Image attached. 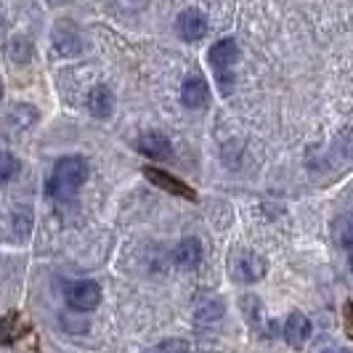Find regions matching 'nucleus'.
<instances>
[{"mask_svg":"<svg viewBox=\"0 0 353 353\" xmlns=\"http://www.w3.org/2000/svg\"><path fill=\"white\" fill-rule=\"evenodd\" d=\"M88 162L83 157H61L53 168L51 178L46 183V192L53 199H72L80 192V186L88 181Z\"/></svg>","mask_w":353,"mask_h":353,"instance_id":"1","label":"nucleus"},{"mask_svg":"<svg viewBox=\"0 0 353 353\" xmlns=\"http://www.w3.org/2000/svg\"><path fill=\"white\" fill-rule=\"evenodd\" d=\"M64 298H67L70 308H74V311H93L101 303V287H99V282H90V279L72 282L67 284Z\"/></svg>","mask_w":353,"mask_h":353,"instance_id":"2","label":"nucleus"},{"mask_svg":"<svg viewBox=\"0 0 353 353\" xmlns=\"http://www.w3.org/2000/svg\"><path fill=\"white\" fill-rule=\"evenodd\" d=\"M208 61H210V67L215 70V74H231L234 72V64L239 61V46H236V40H218V43H212L210 51H208Z\"/></svg>","mask_w":353,"mask_h":353,"instance_id":"3","label":"nucleus"},{"mask_svg":"<svg viewBox=\"0 0 353 353\" xmlns=\"http://www.w3.org/2000/svg\"><path fill=\"white\" fill-rule=\"evenodd\" d=\"M176 30L183 40L196 43V40H202L205 32H208V17L199 8H183L176 19Z\"/></svg>","mask_w":353,"mask_h":353,"instance_id":"4","label":"nucleus"},{"mask_svg":"<svg viewBox=\"0 0 353 353\" xmlns=\"http://www.w3.org/2000/svg\"><path fill=\"white\" fill-rule=\"evenodd\" d=\"M234 274H236L239 282H258V279H263L265 274L263 255H258V252H242L234 261Z\"/></svg>","mask_w":353,"mask_h":353,"instance_id":"5","label":"nucleus"},{"mask_svg":"<svg viewBox=\"0 0 353 353\" xmlns=\"http://www.w3.org/2000/svg\"><path fill=\"white\" fill-rule=\"evenodd\" d=\"M143 176H146V181H152L154 186H159L162 192H170V194L176 196H186V199H196V194L183 183V181H178V178H173L170 173H165V170H157V168H143Z\"/></svg>","mask_w":353,"mask_h":353,"instance_id":"6","label":"nucleus"},{"mask_svg":"<svg viewBox=\"0 0 353 353\" xmlns=\"http://www.w3.org/2000/svg\"><path fill=\"white\" fill-rule=\"evenodd\" d=\"M181 101L183 106H189V109H202V106L210 101V88H208V83H205V77H189L186 83H183V90H181Z\"/></svg>","mask_w":353,"mask_h":353,"instance_id":"7","label":"nucleus"},{"mask_svg":"<svg viewBox=\"0 0 353 353\" xmlns=\"http://www.w3.org/2000/svg\"><path fill=\"white\" fill-rule=\"evenodd\" d=\"M139 152L152 159H170L173 157V143L162 133H143L139 139Z\"/></svg>","mask_w":353,"mask_h":353,"instance_id":"8","label":"nucleus"},{"mask_svg":"<svg viewBox=\"0 0 353 353\" xmlns=\"http://www.w3.org/2000/svg\"><path fill=\"white\" fill-rule=\"evenodd\" d=\"M308 335H311V321L301 311H292L287 316V321H284V337H287V343L295 345V348H301L303 343L308 340Z\"/></svg>","mask_w":353,"mask_h":353,"instance_id":"9","label":"nucleus"},{"mask_svg":"<svg viewBox=\"0 0 353 353\" xmlns=\"http://www.w3.org/2000/svg\"><path fill=\"white\" fill-rule=\"evenodd\" d=\"M88 112L93 117H99V120L112 117V112H114V93L106 85H96L88 93Z\"/></svg>","mask_w":353,"mask_h":353,"instance_id":"10","label":"nucleus"},{"mask_svg":"<svg viewBox=\"0 0 353 353\" xmlns=\"http://www.w3.org/2000/svg\"><path fill=\"white\" fill-rule=\"evenodd\" d=\"M173 258H176V263L181 268H196L199 261H202V245H199V239H194V236L183 239L176 248V252H173Z\"/></svg>","mask_w":353,"mask_h":353,"instance_id":"11","label":"nucleus"},{"mask_svg":"<svg viewBox=\"0 0 353 353\" xmlns=\"http://www.w3.org/2000/svg\"><path fill=\"white\" fill-rule=\"evenodd\" d=\"M335 239L340 248H345L348 252H353V212H345V215H340L335 221Z\"/></svg>","mask_w":353,"mask_h":353,"instance_id":"12","label":"nucleus"},{"mask_svg":"<svg viewBox=\"0 0 353 353\" xmlns=\"http://www.w3.org/2000/svg\"><path fill=\"white\" fill-rule=\"evenodd\" d=\"M223 311H226L223 301L212 298V301H208L202 308H196V321H199V324H212V321H218V319L223 316Z\"/></svg>","mask_w":353,"mask_h":353,"instance_id":"13","label":"nucleus"},{"mask_svg":"<svg viewBox=\"0 0 353 353\" xmlns=\"http://www.w3.org/2000/svg\"><path fill=\"white\" fill-rule=\"evenodd\" d=\"M21 327H19V314H8L0 319V345H11L19 337Z\"/></svg>","mask_w":353,"mask_h":353,"instance_id":"14","label":"nucleus"},{"mask_svg":"<svg viewBox=\"0 0 353 353\" xmlns=\"http://www.w3.org/2000/svg\"><path fill=\"white\" fill-rule=\"evenodd\" d=\"M149 353H189V345L186 340H178V337H170V340H162L154 348H149Z\"/></svg>","mask_w":353,"mask_h":353,"instance_id":"15","label":"nucleus"},{"mask_svg":"<svg viewBox=\"0 0 353 353\" xmlns=\"http://www.w3.org/2000/svg\"><path fill=\"white\" fill-rule=\"evenodd\" d=\"M19 173V159L8 152L0 154V181H11Z\"/></svg>","mask_w":353,"mask_h":353,"instance_id":"16","label":"nucleus"},{"mask_svg":"<svg viewBox=\"0 0 353 353\" xmlns=\"http://www.w3.org/2000/svg\"><path fill=\"white\" fill-rule=\"evenodd\" d=\"M345 327H348V335H353V303H345Z\"/></svg>","mask_w":353,"mask_h":353,"instance_id":"17","label":"nucleus"},{"mask_svg":"<svg viewBox=\"0 0 353 353\" xmlns=\"http://www.w3.org/2000/svg\"><path fill=\"white\" fill-rule=\"evenodd\" d=\"M348 263H351V271H353V252H351V258H348Z\"/></svg>","mask_w":353,"mask_h":353,"instance_id":"18","label":"nucleus"},{"mask_svg":"<svg viewBox=\"0 0 353 353\" xmlns=\"http://www.w3.org/2000/svg\"><path fill=\"white\" fill-rule=\"evenodd\" d=\"M199 353H215V351H199Z\"/></svg>","mask_w":353,"mask_h":353,"instance_id":"19","label":"nucleus"},{"mask_svg":"<svg viewBox=\"0 0 353 353\" xmlns=\"http://www.w3.org/2000/svg\"><path fill=\"white\" fill-rule=\"evenodd\" d=\"M0 93H3V85H0Z\"/></svg>","mask_w":353,"mask_h":353,"instance_id":"20","label":"nucleus"}]
</instances>
